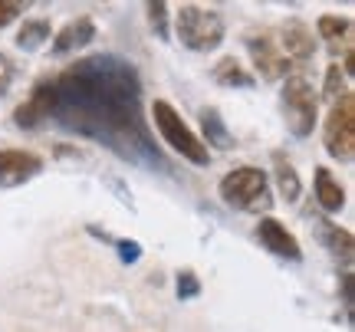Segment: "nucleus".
<instances>
[{"label":"nucleus","mask_w":355,"mask_h":332,"mask_svg":"<svg viewBox=\"0 0 355 332\" xmlns=\"http://www.w3.org/2000/svg\"><path fill=\"white\" fill-rule=\"evenodd\" d=\"M53 122L66 132L112 148L135 165L168 171V161L155 152L148 125L141 119V82L135 66L122 56L102 53L66 66L50 79Z\"/></svg>","instance_id":"f257e3e1"},{"label":"nucleus","mask_w":355,"mask_h":332,"mask_svg":"<svg viewBox=\"0 0 355 332\" xmlns=\"http://www.w3.org/2000/svg\"><path fill=\"white\" fill-rule=\"evenodd\" d=\"M152 119H155V128L162 132V139L175 148L181 158H188L191 165H211V152H207V145H204L188 125H184V119L178 115V109L165 99H155L152 103Z\"/></svg>","instance_id":"f03ea898"},{"label":"nucleus","mask_w":355,"mask_h":332,"mask_svg":"<svg viewBox=\"0 0 355 332\" xmlns=\"http://www.w3.org/2000/svg\"><path fill=\"white\" fill-rule=\"evenodd\" d=\"M220 201L227 207H237V211H266L273 204L270 181L260 168H234V171H227V178L220 181Z\"/></svg>","instance_id":"7ed1b4c3"},{"label":"nucleus","mask_w":355,"mask_h":332,"mask_svg":"<svg viewBox=\"0 0 355 332\" xmlns=\"http://www.w3.org/2000/svg\"><path fill=\"white\" fill-rule=\"evenodd\" d=\"M178 37L188 50H214L224 43V17L214 10H204V7H194V3H184L178 13Z\"/></svg>","instance_id":"20e7f679"},{"label":"nucleus","mask_w":355,"mask_h":332,"mask_svg":"<svg viewBox=\"0 0 355 332\" xmlns=\"http://www.w3.org/2000/svg\"><path fill=\"white\" fill-rule=\"evenodd\" d=\"M322 141L326 152L339 161H352L355 155V96L345 92L343 99L332 103V112L322 125Z\"/></svg>","instance_id":"39448f33"},{"label":"nucleus","mask_w":355,"mask_h":332,"mask_svg":"<svg viewBox=\"0 0 355 332\" xmlns=\"http://www.w3.org/2000/svg\"><path fill=\"white\" fill-rule=\"evenodd\" d=\"M316 92L313 86L306 82L303 76H293L286 79V86H283V112H286V125L296 139H306V135H313V128H316Z\"/></svg>","instance_id":"423d86ee"},{"label":"nucleus","mask_w":355,"mask_h":332,"mask_svg":"<svg viewBox=\"0 0 355 332\" xmlns=\"http://www.w3.org/2000/svg\"><path fill=\"white\" fill-rule=\"evenodd\" d=\"M247 53H250L257 73L263 79H283L293 69L290 60L277 50V43L266 37V33H250V37H247Z\"/></svg>","instance_id":"0eeeda50"},{"label":"nucleus","mask_w":355,"mask_h":332,"mask_svg":"<svg viewBox=\"0 0 355 332\" xmlns=\"http://www.w3.org/2000/svg\"><path fill=\"white\" fill-rule=\"evenodd\" d=\"M43 171V158L20 148H0V188H17Z\"/></svg>","instance_id":"6e6552de"},{"label":"nucleus","mask_w":355,"mask_h":332,"mask_svg":"<svg viewBox=\"0 0 355 332\" xmlns=\"http://www.w3.org/2000/svg\"><path fill=\"white\" fill-rule=\"evenodd\" d=\"M50 115H53V89H50V79H43V82H37L30 89L26 103L17 105L13 122L20 128H40L43 122H50Z\"/></svg>","instance_id":"1a4fd4ad"},{"label":"nucleus","mask_w":355,"mask_h":332,"mask_svg":"<svg viewBox=\"0 0 355 332\" xmlns=\"http://www.w3.org/2000/svg\"><path fill=\"white\" fill-rule=\"evenodd\" d=\"M279 53L290 60V66H306L316 53V43H313V30L303 24V20H286L283 26V43H279Z\"/></svg>","instance_id":"9d476101"},{"label":"nucleus","mask_w":355,"mask_h":332,"mask_svg":"<svg viewBox=\"0 0 355 332\" xmlns=\"http://www.w3.org/2000/svg\"><path fill=\"white\" fill-rule=\"evenodd\" d=\"M257 237H260V243H263L270 254L286 256V260H303V250H300L296 237H293V234L283 227L279 220L263 218L260 224H257Z\"/></svg>","instance_id":"9b49d317"},{"label":"nucleus","mask_w":355,"mask_h":332,"mask_svg":"<svg viewBox=\"0 0 355 332\" xmlns=\"http://www.w3.org/2000/svg\"><path fill=\"white\" fill-rule=\"evenodd\" d=\"M92 40H96V24H92L89 17H76L73 24H66L63 30L56 33V40H53V53H56V56H66V53L89 46Z\"/></svg>","instance_id":"f8f14e48"},{"label":"nucleus","mask_w":355,"mask_h":332,"mask_svg":"<svg viewBox=\"0 0 355 332\" xmlns=\"http://www.w3.org/2000/svg\"><path fill=\"white\" fill-rule=\"evenodd\" d=\"M316 237H319V243H322L329 254L343 256V260H352L355 241H352V234H349V230L336 227V224H329V220H316Z\"/></svg>","instance_id":"ddd939ff"},{"label":"nucleus","mask_w":355,"mask_h":332,"mask_svg":"<svg viewBox=\"0 0 355 332\" xmlns=\"http://www.w3.org/2000/svg\"><path fill=\"white\" fill-rule=\"evenodd\" d=\"M316 201L322 211H343L345 191L339 188V181L332 178L329 168H316Z\"/></svg>","instance_id":"4468645a"},{"label":"nucleus","mask_w":355,"mask_h":332,"mask_svg":"<svg viewBox=\"0 0 355 332\" xmlns=\"http://www.w3.org/2000/svg\"><path fill=\"white\" fill-rule=\"evenodd\" d=\"M214 82L217 86H227V89H250V86H254V76H250L234 56H224V60L214 66Z\"/></svg>","instance_id":"2eb2a0df"},{"label":"nucleus","mask_w":355,"mask_h":332,"mask_svg":"<svg viewBox=\"0 0 355 332\" xmlns=\"http://www.w3.org/2000/svg\"><path fill=\"white\" fill-rule=\"evenodd\" d=\"M201 125H204V135H207V145H214V148H234V135L220 122L217 109H201Z\"/></svg>","instance_id":"dca6fc26"},{"label":"nucleus","mask_w":355,"mask_h":332,"mask_svg":"<svg viewBox=\"0 0 355 332\" xmlns=\"http://www.w3.org/2000/svg\"><path fill=\"white\" fill-rule=\"evenodd\" d=\"M46 40H50V20H24L20 33H17V46L26 53H33V50H40Z\"/></svg>","instance_id":"f3484780"},{"label":"nucleus","mask_w":355,"mask_h":332,"mask_svg":"<svg viewBox=\"0 0 355 332\" xmlns=\"http://www.w3.org/2000/svg\"><path fill=\"white\" fill-rule=\"evenodd\" d=\"M273 165H277V184H279L283 201H296L300 198V175H296V168L283 155H273Z\"/></svg>","instance_id":"a211bd4d"},{"label":"nucleus","mask_w":355,"mask_h":332,"mask_svg":"<svg viewBox=\"0 0 355 332\" xmlns=\"http://www.w3.org/2000/svg\"><path fill=\"white\" fill-rule=\"evenodd\" d=\"M319 37L329 40V43H339V40L349 37V30H352V24H349V17H336V13H322L319 17Z\"/></svg>","instance_id":"6ab92c4d"},{"label":"nucleus","mask_w":355,"mask_h":332,"mask_svg":"<svg viewBox=\"0 0 355 332\" xmlns=\"http://www.w3.org/2000/svg\"><path fill=\"white\" fill-rule=\"evenodd\" d=\"M322 92H326V99H332V103H336V99H343L345 92H349L345 89V73H343V66L339 63H332L329 69H326V89Z\"/></svg>","instance_id":"aec40b11"},{"label":"nucleus","mask_w":355,"mask_h":332,"mask_svg":"<svg viewBox=\"0 0 355 332\" xmlns=\"http://www.w3.org/2000/svg\"><path fill=\"white\" fill-rule=\"evenodd\" d=\"M145 10H148V24H152V30L158 33V40H168V7L162 0H155Z\"/></svg>","instance_id":"412c9836"},{"label":"nucleus","mask_w":355,"mask_h":332,"mask_svg":"<svg viewBox=\"0 0 355 332\" xmlns=\"http://www.w3.org/2000/svg\"><path fill=\"white\" fill-rule=\"evenodd\" d=\"M201 293V280L184 270V273H178V299H194V296Z\"/></svg>","instance_id":"4be33fe9"},{"label":"nucleus","mask_w":355,"mask_h":332,"mask_svg":"<svg viewBox=\"0 0 355 332\" xmlns=\"http://www.w3.org/2000/svg\"><path fill=\"white\" fill-rule=\"evenodd\" d=\"M20 13H24V3H3V0H0V30L10 26Z\"/></svg>","instance_id":"5701e85b"},{"label":"nucleus","mask_w":355,"mask_h":332,"mask_svg":"<svg viewBox=\"0 0 355 332\" xmlns=\"http://www.w3.org/2000/svg\"><path fill=\"white\" fill-rule=\"evenodd\" d=\"M115 247H119V256H122L125 263H135V260L141 256V247L135 241H119Z\"/></svg>","instance_id":"b1692460"}]
</instances>
